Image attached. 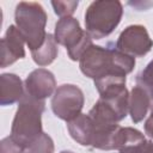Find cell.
Listing matches in <instances>:
<instances>
[{
    "instance_id": "5",
    "label": "cell",
    "mask_w": 153,
    "mask_h": 153,
    "mask_svg": "<svg viewBox=\"0 0 153 153\" xmlns=\"http://www.w3.org/2000/svg\"><path fill=\"white\" fill-rule=\"evenodd\" d=\"M54 38L57 44L66 47L71 60H80L84 53L92 45V37L80 27L79 22L73 17L61 18L55 25Z\"/></svg>"
},
{
    "instance_id": "12",
    "label": "cell",
    "mask_w": 153,
    "mask_h": 153,
    "mask_svg": "<svg viewBox=\"0 0 153 153\" xmlns=\"http://www.w3.org/2000/svg\"><path fill=\"white\" fill-rule=\"evenodd\" d=\"M149 108V92L136 85L129 94V114L134 123L142 121Z\"/></svg>"
},
{
    "instance_id": "8",
    "label": "cell",
    "mask_w": 153,
    "mask_h": 153,
    "mask_svg": "<svg viewBox=\"0 0 153 153\" xmlns=\"http://www.w3.org/2000/svg\"><path fill=\"white\" fill-rule=\"evenodd\" d=\"M24 86L25 93L37 100H44L56 91V81L54 74L45 68L32 71L25 79Z\"/></svg>"
},
{
    "instance_id": "18",
    "label": "cell",
    "mask_w": 153,
    "mask_h": 153,
    "mask_svg": "<svg viewBox=\"0 0 153 153\" xmlns=\"http://www.w3.org/2000/svg\"><path fill=\"white\" fill-rule=\"evenodd\" d=\"M24 148L18 145L11 136H7L0 142V153H23Z\"/></svg>"
},
{
    "instance_id": "16",
    "label": "cell",
    "mask_w": 153,
    "mask_h": 153,
    "mask_svg": "<svg viewBox=\"0 0 153 153\" xmlns=\"http://www.w3.org/2000/svg\"><path fill=\"white\" fill-rule=\"evenodd\" d=\"M136 81L139 86L146 88L148 92L153 91V60L146 66L143 71H141L136 78Z\"/></svg>"
},
{
    "instance_id": "17",
    "label": "cell",
    "mask_w": 153,
    "mask_h": 153,
    "mask_svg": "<svg viewBox=\"0 0 153 153\" xmlns=\"http://www.w3.org/2000/svg\"><path fill=\"white\" fill-rule=\"evenodd\" d=\"M78 4H79L78 1H53L51 2L55 13L61 18L71 17L74 13L75 8L78 7Z\"/></svg>"
},
{
    "instance_id": "11",
    "label": "cell",
    "mask_w": 153,
    "mask_h": 153,
    "mask_svg": "<svg viewBox=\"0 0 153 153\" xmlns=\"http://www.w3.org/2000/svg\"><path fill=\"white\" fill-rule=\"evenodd\" d=\"M67 128L71 136L82 146H92L93 121L88 114H80L74 120L67 122Z\"/></svg>"
},
{
    "instance_id": "19",
    "label": "cell",
    "mask_w": 153,
    "mask_h": 153,
    "mask_svg": "<svg viewBox=\"0 0 153 153\" xmlns=\"http://www.w3.org/2000/svg\"><path fill=\"white\" fill-rule=\"evenodd\" d=\"M120 153H153V143L151 141H142L141 143L126 147L120 151Z\"/></svg>"
},
{
    "instance_id": "10",
    "label": "cell",
    "mask_w": 153,
    "mask_h": 153,
    "mask_svg": "<svg viewBox=\"0 0 153 153\" xmlns=\"http://www.w3.org/2000/svg\"><path fill=\"white\" fill-rule=\"evenodd\" d=\"M24 96L23 84L19 76L11 73L0 76V104L2 106L19 102Z\"/></svg>"
},
{
    "instance_id": "7",
    "label": "cell",
    "mask_w": 153,
    "mask_h": 153,
    "mask_svg": "<svg viewBox=\"0 0 153 153\" xmlns=\"http://www.w3.org/2000/svg\"><path fill=\"white\" fill-rule=\"evenodd\" d=\"M153 47V41L149 38V35L145 26L142 25H130L124 29L117 42L116 48L133 57L145 56Z\"/></svg>"
},
{
    "instance_id": "3",
    "label": "cell",
    "mask_w": 153,
    "mask_h": 153,
    "mask_svg": "<svg viewBox=\"0 0 153 153\" xmlns=\"http://www.w3.org/2000/svg\"><path fill=\"white\" fill-rule=\"evenodd\" d=\"M14 20L17 29L31 51L38 49L44 43L47 13L41 4L32 1L19 2L16 7Z\"/></svg>"
},
{
    "instance_id": "20",
    "label": "cell",
    "mask_w": 153,
    "mask_h": 153,
    "mask_svg": "<svg viewBox=\"0 0 153 153\" xmlns=\"http://www.w3.org/2000/svg\"><path fill=\"white\" fill-rule=\"evenodd\" d=\"M145 131L151 139H153V112H151L149 117L145 122Z\"/></svg>"
},
{
    "instance_id": "22",
    "label": "cell",
    "mask_w": 153,
    "mask_h": 153,
    "mask_svg": "<svg viewBox=\"0 0 153 153\" xmlns=\"http://www.w3.org/2000/svg\"><path fill=\"white\" fill-rule=\"evenodd\" d=\"M60 153H73L72 151H62V152H60Z\"/></svg>"
},
{
    "instance_id": "15",
    "label": "cell",
    "mask_w": 153,
    "mask_h": 153,
    "mask_svg": "<svg viewBox=\"0 0 153 153\" xmlns=\"http://www.w3.org/2000/svg\"><path fill=\"white\" fill-rule=\"evenodd\" d=\"M23 153H54V142L48 134L42 133L32 143L24 148Z\"/></svg>"
},
{
    "instance_id": "13",
    "label": "cell",
    "mask_w": 153,
    "mask_h": 153,
    "mask_svg": "<svg viewBox=\"0 0 153 153\" xmlns=\"http://www.w3.org/2000/svg\"><path fill=\"white\" fill-rule=\"evenodd\" d=\"M59 49H57V43L51 33H47L44 43L36 50L31 51L33 61L38 66H47L50 65L57 56Z\"/></svg>"
},
{
    "instance_id": "1",
    "label": "cell",
    "mask_w": 153,
    "mask_h": 153,
    "mask_svg": "<svg viewBox=\"0 0 153 153\" xmlns=\"http://www.w3.org/2000/svg\"><path fill=\"white\" fill-rule=\"evenodd\" d=\"M79 66L86 76L98 80L109 75H127L135 66V59L117 48L91 45L79 60Z\"/></svg>"
},
{
    "instance_id": "2",
    "label": "cell",
    "mask_w": 153,
    "mask_h": 153,
    "mask_svg": "<svg viewBox=\"0 0 153 153\" xmlns=\"http://www.w3.org/2000/svg\"><path fill=\"white\" fill-rule=\"evenodd\" d=\"M44 100H37L27 93H24L19 100L10 136L23 148L32 143L43 133L42 112L44 111Z\"/></svg>"
},
{
    "instance_id": "4",
    "label": "cell",
    "mask_w": 153,
    "mask_h": 153,
    "mask_svg": "<svg viewBox=\"0 0 153 153\" xmlns=\"http://www.w3.org/2000/svg\"><path fill=\"white\" fill-rule=\"evenodd\" d=\"M123 7L116 0H98L90 4L85 13L86 31L92 38L109 36L121 22Z\"/></svg>"
},
{
    "instance_id": "14",
    "label": "cell",
    "mask_w": 153,
    "mask_h": 153,
    "mask_svg": "<svg viewBox=\"0 0 153 153\" xmlns=\"http://www.w3.org/2000/svg\"><path fill=\"white\" fill-rule=\"evenodd\" d=\"M145 136L141 131H139L137 129L130 128V127H120L115 134V139H114V149H123L126 147L133 146V145H137L141 143L142 141H145Z\"/></svg>"
},
{
    "instance_id": "9",
    "label": "cell",
    "mask_w": 153,
    "mask_h": 153,
    "mask_svg": "<svg viewBox=\"0 0 153 153\" xmlns=\"http://www.w3.org/2000/svg\"><path fill=\"white\" fill-rule=\"evenodd\" d=\"M24 43L25 41L17 26L11 25L1 39V68H5L25 56Z\"/></svg>"
},
{
    "instance_id": "21",
    "label": "cell",
    "mask_w": 153,
    "mask_h": 153,
    "mask_svg": "<svg viewBox=\"0 0 153 153\" xmlns=\"http://www.w3.org/2000/svg\"><path fill=\"white\" fill-rule=\"evenodd\" d=\"M149 108H151V110L153 112V91L149 92Z\"/></svg>"
},
{
    "instance_id": "6",
    "label": "cell",
    "mask_w": 153,
    "mask_h": 153,
    "mask_svg": "<svg viewBox=\"0 0 153 153\" xmlns=\"http://www.w3.org/2000/svg\"><path fill=\"white\" fill-rule=\"evenodd\" d=\"M84 106L82 91L72 84H65L56 88L51 98V109L55 116L63 121H72L81 114Z\"/></svg>"
}]
</instances>
